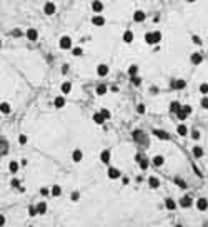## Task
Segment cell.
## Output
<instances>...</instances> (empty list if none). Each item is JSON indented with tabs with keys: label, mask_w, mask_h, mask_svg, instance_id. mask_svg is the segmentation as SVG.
Returning a JSON list of instances; mask_svg holds the SVG:
<instances>
[{
	"label": "cell",
	"mask_w": 208,
	"mask_h": 227,
	"mask_svg": "<svg viewBox=\"0 0 208 227\" xmlns=\"http://www.w3.org/2000/svg\"><path fill=\"white\" fill-rule=\"evenodd\" d=\"M177 205L178 204L173 199H170V197H168V199H165V207L168 209V210H175V209H177Z\"/></svg>",
	"instance_id": "obj_25"
},
{
	"label": "cell",
	"mask_w": 208,
	"mask_h": 227,
	"mask_svg": "<svg viewBox=\"0 0 208 227\" xmlns=\"http://www.w3.org/2000/svg\"><path fill=\"white\" fill-rule=\"evenodd\" d=\"M186 2H188V3H193V2H197V0H186Z\"/></svg>",
	"instance_id": "obj_58"
},
{
	"label": "cell",
	"mask_w": 208,
	"mask_h": 227,
	"mask_svg": "<svg viewBox=\"0 0 208 227\" xmlns=\"http://www.w3.org/2000/svg\"><path fill=\"white\" fill-rule=\"evenodd\" d=\"M72 53L75 57H82V55H83V50H82V47H73L72 48Z\"/></svg>",
	"instance_id": "obj_38"
},
{
	"label": "cell",
	"mask_w": 208,
	"mask_h": 227,
	"mask_svg": "<svg viewBox=\"0 0 208 227\" xmlns=\"http://www.w3.org/2000/svg\"><path fill=\"white\" fill-rule=\"evenodd\" d=\"M82 159H83L82 150H80V149H75V150L72 152V160H73V162H82Z\"/></svg>",
	"instance_id": "obj_18"
},
{
	"label": "cell",
	"mask_w": 208,
	"mask_h": 227,
	"mask_svg": "<svg viewBox=\"0 0 208 227\" xmlns=\"http://www.w3.org/2000/svg\"><path fill=\"white\" fill-rule=\"evenodd\" d=\"M28 216H30V217L38 216V214H37V207H35V205H30V207H28Z\"/></svg>",
	"instance_id": "obj_44"
},
{
	"label": "cell",
	"mask_w": 208,
	"mask_h": 227,
	"mask_svg": "<svg viewBox=\"0 0 208 227\" xmlns=\"http://www.w3.org/2000/svg\"><path fill=\"white\" fill-rule=\"evenodd\" d=\"M40 194H42L43 197L50 195V189H48V187H42V189H40Z\"/></svg>",
	"instance_id": "obj_49"
},
{
	"label": "cell",
	"mask_w": 208,
	"mask_h": 227,
	"mask_svg": "<svg viewBox=\"0 0 208 227\" xmlns=\"http://www.w3.org/2000/svg\"><path fill=\"white\" fill-rule=\"evenodd\" d=\"M35 207H37V214H38V216H43V214H47V202L45 200H40L38 202V204H37L35 205Z\"/></svg>",
	"instance_id": "obj_11"
},
{
	"label": "cell",
	"mask_w": 208,
	"mask_h": 227,
	"mask_svg": "<svg viewBox=\"0 0 208 227\" xmlns=\"http://www.w3.org/2000/svg\"><path fill=\"white\" fill-rule=\"evenodd\" d=\"M163 164H165V157L163 155H155L152 159V166H155V167H162Z\"/></svg>",
	"instance_id": "obj_17"
},
{
	"label": "cell",
	"mask_w": 208,
	"mask_h": 227,
	"mask_svg": "<svg viewBox=\"0 0 208 227\" xmlns=\"http://www.w3.org/2000/svg\"><path fill=\"white\" fill-rule=\"evenodd\" d=\"M175 227H183V225H182V224H177V225H175Z\"/></svg>",
	"instance_id": "obj_59"
},
{
	"label": "cell",
	"mask_w": 208,
	"mask_h": 227,
	"mask_svg": "<svg viewBox=\"0 0 208 227\" xmlns=\"http://www.w3.org/2000/svg\"><path fill=\"white\" fill-rule=\"evenodd\" d=\"M25 37H27L28 40H30V42H35V40H38V32H37V28L30 27V28H27Z\"/></svg>",
	"instance_id": "obj_5"
},
{
	"label": "cell",
	"mask_w": 208,
	"mask_h": 227,
	"mask_svg": "<svg viewBox=\"0 0 208 227\" xmlns=\"http://www.w3.org/2000/svg\"><path fill=\"white\" fill-rule=\"evenodd\" d=\"M93 122H95L97 125H103V124H105V119L100 115V112H95V114H93Z\"/></svg>",
	"instance_id": "obj_31"
},
{
	"label": "cell",
	"mask_w": 208,
	"mask_h": 227,
	"mask_svg": "<svg viewBox=\"0 0 208 227\" xmlns=\"http://www.w3.org/2000/svg\"><path fill=\"white\" fill-rule=\"evenodd\" d=\"M191 40H193V44H197V45H202V44H203L202 39H200L198 35H193V37H191Z\"/></svg>",
	"instance_id": "obj_52"
},
{
	"label": "cell",
	"mask_w": 208,
	"mask_h": 227,
	"mask_svg": "<svg viewBox=\"0 0 208 227\" xmlns=\"http://www.w3.org/2000/svg\"><path fill=\"white\" fill-rule=\"evenodd\" d=\"M190 60H191V64H195V65H200L203 62V55L200 52H195V53H191V57H190Z\"/></svg>",
	"instance_id": "obj_13"
},
{
	"label": "cell",
	"mask_w": 208,
	"mask_h": 227,
	"mask_svg": "<svg viewBox=\"0 0 208 227\" xmlns=\"http://www.w3.org/2000/svg\"><path fill=\"white\" fill-rule=\"evenodd\" d=\"M193 170H195V172H197V175H200V177H202V175H203V174H202V172H200V169H198L197 166H195V164H193Z\"/></svg>",
	"instance_id": "obj_55"
},
{
	"label": "cell",
	"mask_w": 208,
	"mask_h": 227,
	"mask_svg": "<svg viewBox=\"0 0 208 227\" xmlns=\"http://www.w3.org/2000/svg\"><path fill=\"white\" fill-rule=\"evenodd\" d=\"M97 74H98V77H107L108 75V65L100 64L98 67H97Z\"/></svg>",
	"instance_id": "obj_14"
},
{
	"label": "cell",
	"mask_w": 208,
	"mask_h": 227,
	"mask_svg": "<svg viewBox=\"0 0 208 227\" xmlns=\"http://www.w3.org/2000/svg\"><path fill=\"white\" fill-rule=\"evenodd\" d=\"M12 35H14V37H22V35H23V32L20 30V28H14V32H12Z\"/></svg>",
	"instance_id": "obj_51"
},
{
	"label": "cell",
	"mask_w": 208,
	"mask_h": 227,
	"mask_svg": "<svg viewBox=\"0 0 208 227\" xmlns=\"http://www.w3.org/2000/svg\"><path fill=\"white\" fill-rule=\"evenodd\" d=\"M92 10L95 12V15L102 14V12H103V2H102V0H93L92 2Z\"/></svg>",
	"instance_id": "obj_8"
},
{
	"label": "cell",
	"mask_w": 208,
	"mask_h": 227,
	"mask_svg": "<svg viewBox=\"0 0 208 227\" xmlns=\"http://www.w3.org/2000/svg\"><path fill=\"white\" fill-rule=\"evenodd\" d=\"M105 94H107V85H98V87H97V95H105Z\"/></svg>",
	"instance_id": "obj_34"
},
{
	"label": "cell",
	"mask_w": 208,
	"mask_h": 227,
	"mask_svg": "<svg viewBox=\"0 0 208 227\" xmlns=\"http://www.w3.org/2000/svg\"><path fill=\"white\" fill-rule=\"evenodd\" d=\"M177 134L182 135V137H183V135H186V134H188V127H186L185 124H180V125L177 127Z\"/></svg>",
	"instance_id": "obj_30"
},
{
	"label": "cell",
	"mask_w": 208,
	"mask_h": 227,
	"mask_svg": "<svg viewBox=\"0 0 208 227\" xmlns=\"http://www.w3.org/2000/svg\"><path fill=\"white\" fill-rule=\"evenodd\" d=\"M168 109H170V112H173V114H177L178 110L182 109V104L180 102H177V100H173V102H170V105H168Z\"/></svg>",
	"instance_id": "obj_22"
},
{
	"label": "cell",
	"mask_w": 208,
	"mask_h": 227,
	"mask_svg": "<svg viewBox=\"0 0 208 227\" xmlns=\"http://www.w3.org/2000/svg\"><path fill=\"white\" fill-rule=\"evenodd\" d=\"M137 112H138V114H145V112H146L145 105H143V104H138V105H137Z\"/></svg>",
	"instance_id": "obj_50"
},
{
	"label": "cell",
	"mask_w": 208,
	"mask_h": 227,
	"mask_svg": "<svg viewBox=\"0 0 208 227\" xmlns=\"http://www.w3.org/2000/svg\"><path fill=\"white\" fill-rule=\"evenodd\" d=\"M10 185H12L14 189H20V180H18V179H12V180H10Z\"/></svg>",
	"instance_id": "obj_47"
},
{
	"label": "cell",
	"mask_w": 208,
	"mask_h": 227,
	"mask_svg": "<svg viewBox=\"0 0 208 227\" xmlns=\"http://www.w3.org/2000/svg\"><path fill=\"white\" fill-rule=\"evenodd\" d=\"M145 42L148 45H155V40H153V32H146L145 34Z\"/></svg>",
	"instance_id": "obj_32"
},
{
	"label": "cell",
	"mask_w": 208,
	"mask_h": 227,
	"mask_svg": "<svg viewBox=\"0 0 208 227\" xmlns=\"http://www.w3.org/2000/svg\"><path fill=\"white\" fill-rule=\"evenodd\" d=\"M137 162H138V166H140L142 170H146V169L150 167V162H148V159L146 157H140V155H137Z\"/></svg>",
	"instance_id": "obj_10"
},
{
	"label": "cell",
	"mask_w": 208,
	"mask_h": 227,
	"mask_svg": "<svg viewBox=\"0 0 208 227\" xmlns=\"http://www.w3.org/2000/svg\"><path fill=\"white\" fill-rule=\"evenodd\" d=\"M100 160H102V164H110V150H102Z\"/></svg>",
	"instance_id": "obj_23"
},
{
	"label": "cell",
	"mask_w": 208,
	"mask_h": 227,
	"mask_svg": "<svg viewBox=\"0 0 208 227\" xmlns=\"http://www.w3.org/2000/svg\"><path fill=\"white\" fill-rule=\"evenodd\" d=\"M200 137H202L200 130H197V129H193V130H191V139H193V140H198Z\"/></svg>",
	"instance_id": "obj_46"
},
{
	"label": "cell",
	"mask_w": 208,
	"mask_h": 227,
	"mask_svg": "<svg viewBox=\"0 0 208 227\" xmlns=\"http://www.w3.org/2000/svg\"><path fill=\"white\" fill-rule=\"evenodd\" d=\"M148 185H150V189H158V187H160V179L155 177V175L148 177Z\"/></svg>",
	"instance_id": "obj_16"
},
{
	"label": "cell",
	"mask_w": 208,
	"mask_h": 227,
	"mask_svg": "<svg viewBox=\"0 0 208 227\" xmlns=\"http://www.w3.org/2000/svg\"><path fill=\"white\" fill-rule=\"evenodd\" d=\"M70 200H72V202H78V200H80V192H77V191L72 192V194H70Z\"/></svg>",
	"instance_id": "obj_41"
},
{
	"label": "cell",
	"mask_w": 208,
	"mask_h": 227,
	"mask_svg": "<svg viewBox=\"0 0 208 227\" xmlns=\"http://www.w3.org/2000/svg\"><path fill=\"white\" fill-rule=\"evenodd\" d=\"M133 139H135L137 142H142V140H145V132H143V130H133Z\"/></svg>",
	"instance_id": "obj_28"
},
{
	"label": "cell",
	"mask_w": 208,
	"mask_h": 227,
	"mask_svg": "<svg viewBox=\"0 0 208 227\" xmlns=\"http://www.w3.org/2000/svg\"><path fill=\"white\" fill-rule=\"evenodd\" d=\"M58 47L62 48V50H70L72 48V39L68 35H63L62 39H60V42H58Z\"/></svg>",
	"instance_id": "obj_1"
},
{
	"label": "cell",
	"mask_w": 208,
	"mask_h": 227,
	"mask_svg": "<svg viewBox=\"0 0 208 227\" xmlns=\"http://www.w3.org/2000/svg\"><path fill=\"white\" fill-rule=\"evenodd\" d=\"M54 105H55V109H62V107L65 105V97H63V95H58V97H55V100H54Z\"/></svg>",
	"instance_id": "obj_24"
},
{
	"label": "cell",
	"mask_w": 208,
	"mask_h": 227,
	"mask_svg": "<svg viewBox=\"0 0 208 227\" xmlns=\"http://www.w3.org/2000/svg\"><path fill=\"white\" fill-rule=\"evenodd\" d=\"M60 90H62V95H67V94H70V90H72V84H70V82H63L62 87H60Z\"/></svg>",
	"instance_id": "obj_27"
},
{
	"label": "cell",
	"mask_w": 208,
	"mask_h": 227,
	"mask_svg": "<svg viewBox=\"0 0 208 227\" xmlns=\"http://www.w3.org/2000/svg\"><path fill=\"white\" fill-rule=\"evenodd\" d=\"M112 92H118V87H117V85H112Z\"/></svg>",
	"instance_id": "obj_57"
},
{
	"label": "cell",
	"mask_w": 208,
	"mask_h": 227,
	"mask_svg": "<svg viewBox=\"0 0 208 227\" xmlns=\"http://www.w3.org/2000/svg\"><path fill=\"white\" fill-rule=\"evenodd\" d=\"M122 182H123V185H128L130 184V179H128L127 175H123V177H122Z\"/></svg>",
	"instance_id": "obj_54"
},
{
	"label": "cell",
	"mask_w": 208,
	"mask_h": 227,
	"mask_svg": "<svg viewBox=\"0 0 208 227\" xmlns=\"http://www.w3.org/2000/svg\"><path fill=\"white\" fill-rule=\"evenodd\" d=\"M175 182H177V185L180 189H186V182L183 179H180V177H177V179H175Z\"/></svg>",
	"instance_id": "obj_40"
},
{
	"label": "cell",
	"mask_w": 208,
	"mask_h": 227,
	"mask_svg": "<svg viewBox=\"0 0 208 227\" xmlns=\"http://www.w3.org/2000/svg\"><path fill=\"white\" fill-rule=\"evenodd\" d=\"M153 40H155V45L160 44V40H162V32L160 30H155L153 32Z\"/></svg>",
	"instance_id": "obj_35"
},
{
	"label": "cell",
	"mask_w": 208,
	"mask_h": 227,
	"mask_svg": "<svg viewBox=\"0 0 208 227\" xmlns=\"http://www.w3.org/2000/svg\"><path fill=\"white\" fill-rule=\"evenodd\" d=\"M130 79H132V84L135 85V87H138V85H142V79L138 75H135V77H130Z\"/></svg>",
	"instance_id": "obj_42"
},
{
	"label": "cell",
	"mask_w": 208,
	"mask_h": 227,
	"mask_svg": "<svg viewBox=\"0 0 208 227\" xmlns=\"http://www.w3.org/2000/svg\"><path fill=\"white\" fill-rule=\"evenodd\" d=\"M100 115L105 119V120H108V119L112 117V114H110V110H108V109H102V110H100Z\"/></svg>",
	"instance_id": "obj_37"
},
{
	"label": "cell",
	"mask_w": 208,
	"mask_h": 227,
	"mask_svg": "<svg viewBox=\"0 0 208 227\" xmlns=\"http://www.w3.org/2000/svg\"><path fill=\"white\" fill-rule=\"evenodd\" d=\"M185 87H186V82L183 80V79H173L172 80V89L182 90V89H185Z\"/></svg>",
	"instance_id": "obj_7"
},
{
	"label": "cell",
	"mask_w": 208,
	"mask_h": 227,
	"mask_svg": "<svg viewBox=\"0 0 208 227\" xmlns=\"http://www.w3.org/2000/svg\"><path fill=\"white\" fill-rule=\"evenodd\" d=\"M178 205H180L182 209H188L193 205V200H191V197L190 195H183L180 200H178Z\"/></svg>",
	"instance_id": "obj_4"
},
{
	"label": "cell",
	"mask_w": 208,
	"mask_h": 227,
	"mask_svg": "<svg viewBox=\"0 0 208 227\" xmlns=\"http://www.w3.org/2000/svg\"><path fill=\"white\" fill-rule=\"evenodd\" d=\"M200 105H202V109L208 110V95H203L202 100H200Z\"/></svg>",
	"instance_id": "obj_36"
},
{
	"label": "cell",
	"mask_w": 208,
	"mask_h": 227,
	"mask_svg": "<svg viewBox=\"0 0 208 227\" xmlns=\"http://www.w3.org/2000/svg\"><path fill=\"white\" fill-rule=\"evenodd\" d=\"M50 194L54 197H60V195H62V187H60V185H52V187H50Z\"/></svg>",
	"instance_id": "obj_26"
},
{
	"label": "cell",
	"mask_w": 208,
	"mask_h": 227,
	"mask_svg": "<svg viewBox=\"0 0 208 227\" xmlns=\"http://www.w3.org/2000/svg\"><path fill=\"white\" fill-rule=\"evenodd\" d=\"M150 92H152V94H158V89L157 87H152V89H150Z\"/></svg>",
	"instance_id": "obj_56"
},
{
	"label": "cell",
	"mask_w": 208,
	"mask_h": 227,
	"mask_svg": "<svg viewBox=\"0 0 208 227\" xmlns=\"http://www.w3.org/2000/svg\"><path fill=\"white\" fill-rule=\"evenodd\" d=\"M197 209L198 210H206L208 209V199H205V197H200V199L197 200Z\"/></svg>",
	"instance_id": "obj_12"
},
{
	"label": "cell",
	"mask_w": 208,
	"mask_h": 227,
	"mask_svg": "<svg viewBox=\"0 0 208 227\" xmlns=\"http://www.w3.org/2000/svg\"><path fill=\"white\" fill-rule=\"evenodd\" d=\"M177 117H178V120H185V119L188 117V115H186L185 112H182V109H180V110L177 112Z\"/></svg>",
	"instance_id": "obj_48"
},
{
	"label": "cell",
	"mask_w": 208,
	"mask_h": 227,
	"mask_svg": "<svg viewBox=\"0 0 208 227\" xmlns=\"http://www.w3.org/2000/svg\"><path fill=\"white\" fill-rule=\"evenodd\" d=\"M182 112H185L186 115H190L193 112V109H191V105H182Z\"/></svg>",
	"instance_id": "obj_45"
},
{
	"label": "cell",
	"mask_w": 208,
	"mask_h": 227,
	"mask_svg": "<svg viewBox=\"0 0 208 227\" xmlns=\"http://www.w3.org/2000/svg\"><path fill=\"white\" fill-rule=\"evenodd\" d=\"M122 39H123V42H125V44H132V42H133V39H135V35H133V32H132V30H125V32H123V37H122Z\"/></svg>",
	"instance_id": "obj_15"
},
{
	"label": "cell",
	"mask_w": 208,
	"mask_h": 227,
	"mask_svg": "<svg viewBox=\"0 0 208 227\" xmlns=\"http://www.w3.org/2000/svg\"><path fill=\"white\" fill-rule=\"evenodd\" d=\"M0 47H2V42H0Z\"/></svg>",
	"instance_id": "obj_60"
},
{
	"label": "cell",
	"mask_w": 208,
	"mask_h": 227,
	"mask_svg": "<svg viewBox=\"0 0 208 227\" xmlns=\"http://www.w3.org/2000/svg\"><path fill=\"white\" fill-rule=\"evenodd\" d=\"M128 75L130 77L138 75V65H130V67H128Z\"/></svg>",
	"instance_id": "obj_33"
},
{
	"label": "cell",
	"mask_w": 208,
	"mask_h": 227,
	"mask_svg": "<svg viewBox=\"0 0 208 227\" xmlns=\"http://www.w3.org/2000/svg\"><path fill=\"white\" fill-rule=\"evenodd\" d=\"M55 10H57V7H55L54 2H47L45 5H43V14H47V15H54Z\"/></svg>",
	"instance_id": "obj_9"
},
{
	"label": "cell",
	"mask_w": 208,
	"mask_h": 227,
	"mask_svg": "<svg viewBox=\"0 0 208 227\" xmlns=\"http://www.w3.org/2000/svg\"><path fill=\"white\" fill-rule=\"evenodd\" d=\"M0 112L5 114V115H9L12 112V105L9 104V102H2V104H0Z\"/></svg>",
	"instance_id": "obj_21"
},
{
	"label": "cell",
	"mask_w": 208,
	"mask_h": 227,
	"mask_svg": "<svg viewBox=\"0 0 208 227\" xmlns=\"http://www.w3.org/2000/svg\"><path fill=\"white\" fill-rule=\"evenodd\" d=\"M191 152H193L195 159H200V157H203V154H205V150H203V149L200 147V145H195V147H193V150H191Z\"/></svg>",
	"instance_id": "obj_29"
},
{
	"label": "cell",
	"mask_w": 208,
	"mask_h": 227,
	"mask_svg": "<svg viewBox=\"0 0 208 227\" xmlns=\"http://www.w3.org/2000/svg\"><path fill=\"white\" fill-rule=\"evenodd\" d=\"M18 169H20V162H17V160H10V164H9V170H10V174H17Z\"/></svg>",
	"instance_id": "obj_19"
},
{
	"label": "cell",
	"mask_w": 208,
	"mask_h": 227,
	"mask_svg": "<svg viewBox=\"0 0 208 227\" xmlns=\"http://www.w3.org/2000/svg\"><path fill=\"white\" fill-rule=\"evenodd\" d=\"M27 140H28V139H27L25 134H20V135H18V144H20V145H25Z\"/></svg>",
	"instance_id": "obj_43"
},
{
	"label": "cell",
	"mask_w": 208,
	"mask_h": 227,
	"mask_svg": "<svg viewBox=\"0 0 208 227\" xmlns=\"http://www.w3.org/2000/svg\"><path fill=\"white\" fill-rule=\"evenodd\" d=\"M107 175H108V179H110V180L120 179V177H122V170H120V169H117V167H108Z\"/></svg>",
	"instance_id": "obj_2"
},
{
	"label": "cell",
	"mask_w": 208,
	"mask_h": 227,
	"mask_svg": "<svg viewBox=\"0 0 208 227\" xmlns=\"http://www.w3.org/2000/svg\"><path fill=\"white\" fill-rule=\"evenodd\" d=\"M5 222H7L5 216H3V214H0V227H3V225H5Z\"/></svg>",
	"instance_id": "obj_53"
},
{
	"label": "cell",
	"mask_w": 208,
	"mask_h": 227,
	"mask_svg": "<svg viewBox=\"0 0 208 227\" xmlns=\"http://www.w3.org/2000/svg\"><path fill=\"white\" fill-rule=\"evenodd\" d=\"M145 17H146V15H145L143 10H137L135 14H133V22H143Z\"/></svg>",
	"instance_id": "obj_20"
},
{
	"label": "cell",
	"mask_w": 208,
	"mask_h": 227,
	"mask_svg": "<svg viewBox=\"0 0 208 227\" xmlns=\"http://www.w3.org/2000/svg\"><path fill=\"white\" fill-rule=\"evenodd\" d=\"M152 134L157 139H160V140H170V134H168V132H165V130H162V129H153Z\"/></svg>",
	"instance_id": "obj_3"
},
{
	"label": "cell",
	"mask_w": 208,
	"mask_h": 227,
	"mask_svg": "<svg viewBox=\"0 0 208 227\" xmlns=\"http://www.w3.org/2000/svg\"><path fill=\"white\" fill-rule=\"evenodd\" d=\"M30 227H32V225H30Z\"/></svg>",
	"instance_id": "obj_61"
},
{
	"label": "cell",
	"mask_w": 208,
	"mask_h": 227,
	"mask_svg": "<svg viewBox=\"0 0 208 227\" xmlns=\"http://www.w3.org/2000/svg\"><path fill=\"white\" fill-rule=\"evenodd\" d=\"M200 94H203V95H208V84H206V82H203V84L200 85Z\"/></svg>",
	"instance_id": "obj_39"
},
{
	"label": "cell",
	"mask_w": 208,
	"mask_h": 227,
	"mask_svg": "<svg viewBox=\"0 0 208 227\" xmlns=\"http://www.w3.org/2000/svg\"><path fill=\"white\" fill-rule=\"evenodd\" d=\"M92 23H93V25H97V27H103L105 25V17L102 14L93 15V17H92Z\"/></svg>",
	"instance_id": "obj_6"
}]
</instances>
